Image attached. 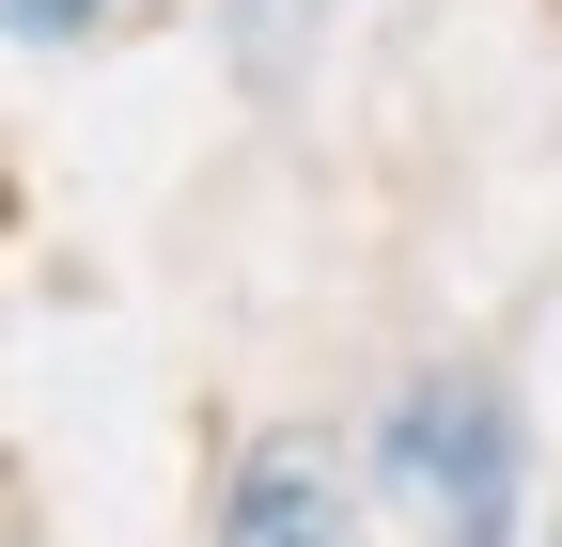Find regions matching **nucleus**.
Returning a JSON list of instances; mask_svg holds the SVG:
<instances>
[{
  "label": "nucleus",
  "instance_id": "1",
  "mask_svg": "<svg viewBox=\"0 0 562 547\" xmlns=\"http://www.w3.org/2000/svg\"><path fill=\"white\" fill-rule=\"evenodd\" d=\"M391 485L438 547H516V423L484 376H422L391 406Z\"/></svg>",
  "mask_w": 562,
  "mask_h": 547
},
{
  "label": "nucleus",
  "instance_id": "2",
  "mask_svg": "<svg viewBox=\"0 0 562 547\" xmlns=\"http://www.w3.org/2000/svg\"><path fill=\"white\" fill-rule=\"evenodd\" d=\"M220 547H360V516H344V485L313 454H250L220 501Z\"/></svg>",
  "mask_w": 562,
  "mask_h": 547
},
{
  "label": "nucleus",
  "instance_id": "3",
  "mask_svg": "<svg viewBox=\"0 0 562 547\" xmlns=\"http://www.w3.org/2000/svg\"><path fill=\"white\" fill-rule=\"evenodd\" d=\"M0 16H16V32H79L94 0H0Z\"/></svg>",
  "mask_w": 562,
  "mask_h": 547
}]
</instances>
